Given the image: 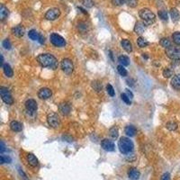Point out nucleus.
<instances>
[{
	"mask_svg": "<svg viewBox=\"0 0 180 180\" xmlns=\"http://www.w3.org/2000/svg\"><path fill=\"white\" fill-rule=\"evenodd\" d=\"M2 45H3V47H4L5 50H10V49L12 48L11 42H10V41H9L8 39H5V40H4V41H3V42H2Z\"/></svg>",
	"mask_w": 180,
	"mask_h": 180,
	"instance_id": "79ce46f5",
	"label": "nucleus"
},
{
	"mask_svg": "<svg viewBox=\"0 0 180 180\" xmlns=\"http://www.w3.org/2000/svg\"><path fill=\"white\" fill-rule=\"evenodd\" d=\"M37 61L43 68H50V69L56 70L58 68V60L52 54L42 53L37 57Z\"/></svg>",
	"mask_w": 180,
	"mask_h": 180,
	"instance_id": "f257e3e1",
	"label": "nucleus"
},
{
	"mask_svg": "<svg viewBox=\"0 0 180 180\" xmlns=\"http://www.w3.org/2000/svg\"><path fill=\"white\" fill-rule=\"evenodd\" d=\"M121 98H122V100L126 104H128V105H130L132 104V102H131V99H130L129 97H128V96L125 94V93H123V94H122L121 95Z\"/></svg>",
	"mask_w": 180,
	"mask_h": 180,
	"instance_id": "ea45409f",
	"label": "nucleus"
},
{
	"mask_svg": "<svg viewBox=\"0 0 180 180\" xmlns=\"http://www.w3.org/2000/svg\"><path fill=\"white\" fill-rule=\"evenodd\" d=\"M118 61H119L120 65H122L124 67L130 65V59H129L128 56H125V55L119 56V58H118Z\"/></svg>",
	"mask_w": 180,
	"mask_h": 180,
	"instance_id": "b1692460",
	"label": "nucleus"
},
{
	"mask_svg": "<svg viewBox=\"0 0 180 180\" xmlns=\"http://www.w3.org/2000/svg\"><path fill=\"white\" fill-rule=\"evenodd\" d=\"M166 55L171 60H179L180 61V47H173L170 46L166 49Z\"/></svg>",
	"mask_w": 180,
	"mask_h": 180,
	"instance_id": "423d86ee",
	"label": "nucleus"
},
{
	"mask_svg": "<svg viewBox=\"0 0 180 180\" xmlns=\"http://www.w3.org/2000/svg\"><path fill=\"white\" fill-rule=\"evenodd\" d=\"M3 68V71H4V74L5 76H7V78H12L14 75V72H13V70H12V68L9 64L5 63L4 64V66L2 67Z\"/></svg>",
	"mask_w": 180,
	"mask_h": 180,
	"instance_id": "412c9836",
	"label": "nucleus"
},
{
	"mask_svg": "<svg viewBox=\"0 0 180 180\" xmlns=\"http://www.w3.org/2000/svg\"><path fill=\"white\" fill-rule=\"evenodd\" d=\"M121 44H122V49L124 50V51H125L126 52L130 53V52H132V45L131 41H130L129 40H127V39H123V40H122Z\"/></svg>",
	"mask_w": 180,
	"mask_h": 180,
	"instance_id": "aec40b11",
	"label": "nucleus"
},
{
	"mask_svg": "<svg viewBox=\"0 0 180 180\" xmlns=\"http://www.w3.org/2000/svg\"><path fill=\"white\" fill-rule=\"evenodd\" d=\"M139 15L146 24H151L156 20V15L148 8H142L139 12Z\"/></svg>",
	"mask_w": 180,
	"mask_h": 180,
	"instance_id": "7ed1b4c3",
	"label": "nucleus"
},
{
	"mask_svg": "<svg viewBox=\"0 0 180 180\" xmlns=\"http://www.w3.org/2000/svg\"><path fill=\"white\" fill-rule=\"evenodd\" d=\"M166 128L167 130H169V131H176L177 129V123L176 122H173V121L167 122L166 123Z\"/></svg>",
	"mask_w": 180,
	"mask_h": 180,
	"instance_id": "c756f323",
	"label": "nucleus"
},
{
	"mask_svg": "<svg viewBox=\"0 0 180 180\" xmlns=\"http://www.w3.org/2000/svg\"><path fill=\"white\" fill-rule=\"evenodd\" d=\"M52 96V92L48 88H42L38 91V97L40 99H42V100L49 99Z\"/></svg>",
	"mask_w": 180,
	"mask_h": 180,
	"instance_id": "f8f14e48",
	"label": "nucleus"
},
{
	"mask_svg": "<svg viewBox=\"0 0 180 180\" xmlns=\"http://www.w3.org/2000/svg\"><path fill=\"white\" fill-rule=\"evenodd\" d=\"M60 15V10L59 8L53 7V8L49 9L46 12L45 18L49 21H54L57 19V18H59Z\"/></svg>",
	"mask_w": 180,
	"mask_h": 180,
	"instance_id": "1a4fd4ad",
	"label": "nucleus"
},
{
	"mask_svg": "<svg viewBox=\"0 0 180 180\" xmlns=\"http://www.w3.org/2000/svg\"><path fill=\"white\" fill-rule=\"evenodd\" d=\"M60 67L61 70L64 73H66L67 75H70L72 72L74 71V65L73 62L70 59H63L60 62Z\"/></svg>",
	"mask_w": 180,
	"mask_h": 180,
	"instance_id": "0eeeda50",
	"label": "nucleus"
},
{
	"mask_svg": "<svg viewBox=\"0 0 180 180\" xmlns=\"http://www.w3.org/2000/svg\"><path fill=\"white\" fill-rule=\"evenodd\" d=\"M50 41L56 47H64L66 45V41L63 37L57 33H52L50 36Z\"/></svg>",
	"mask_w": 180,
	"mask_h": 180,
	"instance_id": "6e6552de",
	"label": "nucleus"
},
{
	"mask_svg": "<svg viewBox=\"0 0 180 180\" xmlns=\"http://www.w3.org/2000/svg\"><path fill=\"white\" fill-rule=\"evenodd\" d=\"M117 71L122 77H126L128 75V71L126 70L124 66H122V65H118L117 66Z\"/></svg>",
	"mask_w": 180,
	"mask_h": 180,
	"instance_id": "7c9ffc66",
	"label": "nucleus"
},
{
	"mask_svg": "<svg viewBox=\"0 0 180 180\" xmlns=\"http://www.w3.org/2000/svg\"><path fill=\"white\" fill-rule=\"evenodd\" d=\"M106 91H107L108 95H109L110 96H114L115 92H114V88H113V86H112L111 84H108V85L106 86Z\"/></svg>",
	"mask_w": 180,
	"mask_h": 180,
	"instance_id": "58836bf2",
	"label": "nucleus"
},
{
	"mask_svg": "<svg viewBox=\"0 0 180 180\" xmlns=\"http://www.w3.org/2000/svg\"><path fill=\"white\" fill-rule=\"evenodd\" d=\"M125 4H127L128 7H136L138 5V0H125Z\"/></svg>",
	"mask_w": 180,
	"mask_h": 180,
	"instance_id": "e433bc0d",
	"label": "nucleus"
},
{
	"mask_svg": "<svg viewBox=\"0 0 180 180\" xmlns=\"http://www.w3.org/2000/svg\"><path fill=\"white\" fill-rule=\"evenodd\" d=\"M8 14H9V11L7 7H5L2 4L0 5V19H1V21H4L5 18L8 16Z\"/></svg>",
	"mask_w": 180,
	"mask_h": 180,
	"instance_id": "4be33fe9",
	"label": "nucleus"
},
{
	"mask_svg": "<svg viewBox=\"0 0 180 180\" xmlns=\"http://www.w3.org/2000/svg\"><path fill=\"white\" fill-rule=\"evenodd\" d=\"M26 161L32 167H36L39 165V160L37 159L33 154L32 153H27L26 154Z\"/></svg>",
	"mask_w": 180,
	"mask_h": 180,
	"instance_id": "4468645a",
	"label": "nucleus"
},
{
	"mask_svg": "<svg viewBox=\"0 0 180 180\" xmlns=\"http://www.w3.org/2000/svg\"><path fill=\"white\" fill-rule=\"evenodd\" d=\"M59 111L62 115H69L71 112V105L68 102H62L59 104Z\"/></svg>",
	"mask_w": 180,
	"mask_h": 180,
	"instance_id": "9b49d317",
	"label": "nucleus"
},
{
	"mask_svg": "<svg viewBox=\"0 0 180 180\" xmlns=\"http://www.w3.org/2000/svg\"><path fill=\"white\" fill-rule=\"evenodd\" d=\"M10 129L12 130L13 132H19L23 130V124L18 121H12L10 122Z\"/></svg>",
	"mask_w": 180,
	"mask_h": 180,
	"instance_id": "a211bd4d",
	"label": "nucleus"
},
{
	"mask_svg": "<svg viewBox=\"0 0 180 180\" xmlns=\"http://www.w3.org/2000/svg\"><path fill=\"white\" fill-rule=\"evenodd\" d=\"M125 94L128 96V97H129L130 99H132V98H133V94L132 93V91H131V90H129V89H125Z\"/></svg>",
	"mask_w": 180,
	"mask_h": 180,
	"instance_id": "49530a36",
	"label": "nucleus"
},
{
	"mask_svg": "<svg viewBox=\"0 0 180 180\" xmlns=\"http://www.w3.org/2000/svg\"><path fill=\"white\" fill-rule=\"evenodd\" d=\"M0 96H1V99L5 104H14V99L12 97L11 93L7 88H5V86H1V88H0Z\"/></svg>",
	"mask_w": 180,
	"mask_h": 180,
	"instance_id": "20e7f679",
	"label": "nucleus"
},
{
	"mask_svg": "<svg viewBox=\"0 0 180 180\" xmlns=\"http://www.w3.org/2000/svg\"><path fill=\"white\" fill-rule=\"evenodd\" d=\"M128 177L132 180H137L141 177V173L136 167H132V169H130L128 171Z\"/></svg>",
	"mask_w": 180,
	"mask_h": 180,
	"instance_id": "f3484780",
	"label": "nucleus"
},
{
	"mask_svg": "<svg viewBox=\"0 0 180 180\" xmlns=\"http://www.w3.org/2000/svg\"><path fill=\"white\" fill-rule=\"evenodd\" d=\"M18 172H19V175L21 176V177L23 178V180H29V178H28L27 176H26V174L24 173V172L22 170L21 167H18Z\"/></svg>",
	"mask_w": 180,
	"mask_h": 180,
	"instance_id": "c03bdc74",
	"label": "nucleus"
},
{
	"mask_svg": "<svg viewBox=\"0 0 180 180\" xmlns=\"http://www.w3.org/2000/svg\"><path fill=\"white\" fill-rule=\"evenodd\" d=\"M38 41L41 43V44H43V43H44V37L43 36H41V35H40V38H39V40H38Z\"/></svg>",
	"mask_w": 180,
	"mask_h": 180,
	"instance_id": "09e8293b",
	"label": "nucleus"
},
{
	"mask_svg": "<svg viewBox=\"0 0 180 180\" xmlns=\"http://www.w3.org/2000/svg\"><path fill=\"white\" fill-rule=\"evenodd\" d=\"M137 44L140 48H145L149 45V41L144 39L143 37H139L137 39Z\"/></svg>",
	"mask_w": 180,
	"mask_h": 180,
	"instance_id": "c85d7f7f",
	"label": "nucleus"
},
{
	"mask_svg": "<svg viewBox=\"0 0 180 180\" xmlns=\"http://www.w3.org/2000/svg\"><path fill=\"white\" fill-rule=\"evenodd\" d=\"M40 35L39 33L37 32L36 30H31L29 31V33H28V36H29V38L31 40H33V41H38L39 38H40Z\"/></svg>",
	"mask_w": 180,
	"mask_h": 180,
	"instance_id": "a878e982",
	"label": "nucleus"
},
{
	"mask_svg": "<svg viewBox=\"0 0 180 180\" xmlns=\"http://www.w3.org/2000/svg\"><path fill=\"white\" fill-rule=\"evenodd\" d=\"M162 74H163V77H164V78H170V77L173 76V71H172L171 70H169V68H166V69L163 70Z\"/></svg>",
	"mask_w": 180,
	"mask_h": 180,
	"instance_id": "f704fd0d",
	"label": "nucleus"
},
{
	"mask_svg": "<svg viewBox=\"0 0 180 180\" xmlns=\"http://www.w3.org/2000/svg\"><path fill=\"white\" fill-rule=\"evenodd\" d=\"M159 16L161 20L163 21H167V13L166 10H160L159 11Z\"/></svg>",
	"mask_w": 180,
	"mask_h": 180,
	"instance_id": "4c0bfd02",
	"label": "nucleus"
},
{
	"mask_svg": "<svg viewBox=\"0 0 180 180\" xmlns=\"http://www.w3.org/2000/svg\"><path fill=\"white\" fill-rule=\"evenodd\" d=\"M112 3H113L114 5L120 7V5H122L123 4H125V0H112Z\"/></svg>",
	"mask_w": 180,
	"mask_h": 180,
	"instance_id": "37998d69",
	"label": "nucleus"
},
{
	"mask_svg": "<svg viewBox=\"0 0 180 180\" xmlns=\"http://www.w3.org/2000/svg\"><path fill=\"white\" fill-rule=\"evenodd\" d=\"M170 16L174 22H177L180 18V14L177 8H171L170 9Z\"/></svg>",
	"mask_w": 180,
	"mask_h": 180,
	"instance_id": "393cba45",
	"label": "nucleus"
},
{
	"mask_svg": "<svg viewBox=\"0 0 180 180\" xmlns=\"http://www.w3.org/2000/svg\"><path fill=\"white\" fill-rule=\"evenodd\" d=\"M159 43H160V45H161V46L164 47V48H166V49L171 46V41H170L169 39H167V38H162V39L160 40Z\"/></svg>",
	"mask_w": 180,
	"mask_h": 180,
	"instance_id": "473e14b6",
	"label": "nucleus"
},
{
	"mask_svg": "<svg viewBox=\"0 0 180 180\" xmlns=\"http://www.w3.org/2000/svg\"><path fill=\"white\" fill-rule=\"evenodd\" d=\"M136 132H137V130H136V128L133 125H128L124 129V132L129 137H133L136 134Z\"/></svg>",
	"mask_w": 180,
	"mask_h": 180,
	"instance_id": "5701e85b",
	"label": "nucleus"
},
{
	"mask_svg": "<svg viewBox=\"0 0 180 180\" xmlns=\"http://www.w3.org/2000/svg\"><path fill=\"white\" fill-rule=\"evenodd\" d=\"M161 180H170V175L169 173H164L163 176L161 177Z\"/></svg>",
	"mask_w": 180,
	"mask_h": 180,
	"instance_id": "a18cd8bd",
	"label": "nucleus"
},
{
	"mask_svg": "<svg viewBox=\"0 0 180 180\" xmlns=\"http://www.w3.org/2000/svg\"><path fill=\"white\" fill-rule=\"evenodd\" d=\"M171 86L174 89L180 90V73L175 75L171 79Z\"/></svg>",
	"mask_w": 180,
	"mask_h": 180,
	"instance_id": "6ab92c4d",
	"label": "nucleus"
},
{
	"mask_svg": "<svg viewBox=\"0 0 180 180\" xmlns=\"http://www.w3.org/2000/svg\"><path fill=\"white\" fill-rule=\"evenodd\" d=\"M12 33L15 36L18 37V38H21L25 33V30H24V28L22 25H16L12 28Z\"/></svg>",
	"mask_w": 180,
	"mask_h": 180,
	"instance_id": "2eb2a0df",
	"label": "nucleus"
},
{
	"mask_svg": "<svg viewBox=\"0 0 180 180\" xmlns=\"http://www.w3.org/2000/svg\"><path fill=\"white\" fill-rule=\"evenodd\" d=\"M101 146L104 151H114L115 150V145L112 141L108 139H104L101 141Z\"/></svg>",
	"mask_w": 180,
	"mask_h": 180,
	"instance_id": "ddd939ff",
	"label": "nucleus"
},
{
	"mask_svg": "<svg viewBox=\"0 0 180 180\" xmlns=\"http://www.w3.org/2000/svg\"><path fill=\"white\" fill-rule=\"evenodd\" d=\"M47 122H48V124L54 129L60 127V119L59 115L56 113H53V112H51V113L48 114Z\"/></svg>",
	"mask_w": 180,
	"mask_h": 180,
	"instance_id": "39448f33",
	"label": "nucleus"
},
{
	"mask_svg": "<svg viewBox=\"0 0 180 180\" xmlns=\"http://www.w3.org/2000/svg\"><path fill=\"white\" fill-rule=\"evenodd\" d=\"M12 161L11 158L8 157V156H5V155H1L0 156V163L1 164H4V163H10Z\"/></svg>",
	"mask_w": 180,
	"mask_h": 180,
	"instance_id": "c9c22d12",
	"label": "nucleus"
},
{
	"mask_svg": "<svg viewBox=\"0 0 180 180\" xmlns=\"http://www.w3.org/2000/svg\"><path fill=\"white\" fill-rule=\"evenodd\" d=\"M78 30L82 33H86V31H88V24L84 22H79L78 24Z\"/></svg>",
	"mask_w": 180,
	"mask_h": 180,
	"instance_id": "72a5a7b5",
	"label": "nucleus"
},
{
	"mask_svg": "<svg viewBox=\"0 0 180 180\" xmlns=\"http://www.w3.org/2000/svg\"><path fill=\"white\" fill-rule=\"evenodd\" d=\"M24 104H25L26 111L31 114H35V112L37 111V109H38V104H37V102L34 100V99H28V100H26Z\"/></svg>",
	"mask_w": 180,
	"mask_h": 180,
	"instance_id": "9d476101",
	"label": "nucleus"
},
{
	"mask_svg": "<svg viewBox=\"0 0 180 180\" xmlns=\"http://www.w3.org/2000/svg\"><path fill=\"white\" fill-rule=\"evenodd\" d=\"M109 135H110V137L112 139H117L118 138V135H119V132H118V129L116 126H113L112 128H110L109 130Z\"/></svg>",
	"mask_w": 180,
	"mask_h": 180,
	"instance_id": "bb28decb",
	"label": "nucleus"
},
{
	"mask_svg": "<svg viewBox=\"0 0 180 180\" xmlns=\"http://www.w3.org/2000/svg\"><path fill=\"white\" fill-rule=\"evenodd\" d=\"M82 4L86 7H92L94 5V0H82Z\"/></svg>",
	"mask_w": 180,
	"mask_h": 180,
	"instance_id": "a19ab883",
	"label": "nucleus"
},
{
	"mask_svg": "<svg viewBox=\"0 0 180 180\" xmlns=\"http://www.w3.org/2000/svg\"><path fill=\"white\" fill-rule=\"evenodd\" d=\"M92 88H94V90L97 93L101 92L102 89H103L102 83L100 81H98V80H95V81L92 82Z\"/></svg>",
	"mask_w": 180,
	"mask_h": 180,
	"instance_id": "cd10ccee",
	"label": "nucleus"
},
{
	"mask_svg": "<svg viewBox=\"0 0 180 180\" xmlns=\"http://www.w3.org/2000/svg\"><path fill=\"white\" fill-rule=\"evenodd\" d=\"M147 24L143 22H137L134 26V32L137 34H142L146 30Z\"/></svg>",
	"mask_w": 180,
	"mask_h": 180,
	"instance_id": "dca6fc26",
	"label": "nucleus"
},
{
	"mask_svg": "<svg viewBox=\"0 0 180 180\" xmlns=\"http://www.w3.org/2000/svg\"><path fill=\"white\" fill-rule=\"evenodd\" d=\"M5 151V144H4V142L1 141L0 142V152L3 153L4 151Z\"/></svg>",
	"mask_w": 180,
	"mask_h": 180,
	"instance_id": "de8ad7c7",
	"label": "nucleus"
},
{
	"mask_svg": "<svg viewBox=\"0 0 180 180\" xmlns=\"http://www.w3.org/2000/svg\"><path fill=\"white\" fill-rule=\"evenodd\" d=\"M118 148L122 154H129L133 151V142L127 137H122L118 141Z\"/></svg>",
	"mask_w": 180,
	"mask_h": 180,
	"instance_id": "f03ea898",
	"label": "nucleus"
},
{
	"mask_svg": "<svg viewBox=\"0 0 180 180\" xmlns=\"http://www.w3.org/2000/svg\"><path fill=\"white\" fill-rule=\"evenodd\" d=\"M172 39L175 44L180 46V32H176L172 34Z\"/></svg>",
	"mask_w": 180,
	"mask_h": 180,
	"instance_id": "2f4dec72",
	"label": "nucleus"
}]
</instances>
